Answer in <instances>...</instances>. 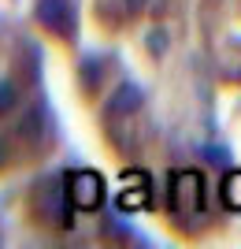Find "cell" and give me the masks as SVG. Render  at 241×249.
<instances>
[{"mask_svg":"<svg viewBox=\"0 0 241 249\" xmlns=\"http://www.w3.org/2000/svg\"><path fill=\"white\" fill-rule=\"evenodd\" d=\"M171 201L178 216H204L208 208V182L200 171H175L171 175Z\"/></svg>","mask_w":241,"mask_h":249,"instance_id":"obj_1","label":"cell"},{"mask_svg":"<svg viewBox=\"0 0 241 249\" xmlns=\"http://www.w3.org/2000/svg\"><path fill=\"white\" fill-rule=\"evenodd\" d=\"M67 197L82 212H96V208L104 205V178L96 175V171H89V167H78L67 178Z\"/></svg>","mask_w":241,"mask_h":249,"instance_id":"obj_2","label":"cell"},{"mask_svg":"<svg viewBox=\"0 0 241 249\" xmlns=\"http://www.w3.org/2000/svg\"><path fill=\"white\" fill-rule=\"evenodd\" d=\"M74 4L71 0H33V15L45 30L52 34H74Z\"/></svg>","mask_w":241,"mask_h":249,"instance_id":"obj_3","label":"cell"},{"mask_svg":"<svg viewBox=\"0 0 241 249\" xmlns=\"http://www.w3.org/2000/svg\"><path fill=\"white\" fill-rule=\"evenodd\" d=\"M141 104H145V93H141V86L123 82L115 93H112V101L104 104V119L112 123L115 115H134V112H141Z\"/></svg>","mask_w":241,"mask_h":249,"instance_id":"obj_4","label":"cell"},{"mask_svg":"<svg viewBox=\"0 0 241 249\" xmlns=\"http://www.w3.org/2000/svg\"><path fill=\"white\" fill-rule=\"evenodd\" d=\"M219 197H223V205L230 208V212H241V171H230V175L223 178Z\"/></svg>","mask_w":241,"mask_h":249,"instance_id":"obj_5","label":"cell"},{"mask_svg":"<svg viewBox=\"0 0 241 249\" xmlns=\"http://www.w3.org/2000/svg\"><path fill=\"white\" fill-rule=\"evenodd\" d=\"M19 108V86L11 78H0V115H8Z\"/></svg>","mask_w":241,"mask_h":249,"instance_id":"obj_6","label":"cell"},{"mask_svg":"<svg viewBox=\"0 0 241 249\" xmlns=\"http://www.w3.org/2000/svg\"><path fill=\"white\" fill-rule=\"evenodd\" d=\"M148 52H152V56H163V52H167V34H163V30L148 34Z\"/></svg>","mask_w":241,"mask_h":249,"instance_id":"obj_7","label":"cell"},{"mask_svg":"<svg viewBox=\"0 0 241 249\" xmlns=\"http://www.w3.org/2000/svg\"><path fill=\"white\" fill-rule=\"evenodd\" d=\"M123 4H126V8H130V11H141V8H145V4H148V0H123Z\"/></svg>","mask_w":241,"mask_h":249,"instance_id":"obj_8","label":"cell"}]
</instances>
